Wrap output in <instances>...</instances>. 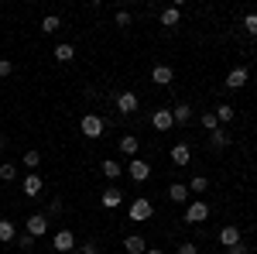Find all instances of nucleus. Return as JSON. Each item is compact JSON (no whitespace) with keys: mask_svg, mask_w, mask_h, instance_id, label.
I'll list each match as a JSON object with an SVG mask.
<instances>
[{"mask_svg":"<svg viewBox=\"0 0 257 254\" xmlns=\"http://www.w3.org/2000/svg\"><path fill=\"white\" fill-rule=\"evenodd\" d=\"M103 117L99 114H82V120H79V131H82V137H99L103 134Z\"/></svg>","mask_w":257,"mask_h":254,"instance_id":"f257e3e1","label":"nucleus"},{"mask_svg":"<svg viewBox=\"0 0 257 254\" xmlns=\"http://www.w3.org/2000/svg\"><path fill=\"white\" fill-rule=\"evenodd\" d=\"M209 216V206L202 203V199H192L189 206H185V223H202Z\"/></svg>","mask_w":257,"mask_h":254,"instance_id":"f03ea898","label":"nucleus"},{"mask_svg":"<svg viewBox=\"0 0 257 254\" xmlns=\"http://www.w3.org/2000/svg\"><path fill=\"white\" fill-rule=\"evenodd\" d=\"M127 176L134 179V182H148V179H151V165H148V161H141V158H131Z\"/></svg>","mask_w":257,"mask_h":254,"instance_id":"7ed1b4c3","label":"nucleus"},{"mask_svg":"<svg viewBox=\"0 0 257 254\" xmlns=\"http://www.w3.org/2000/svg\"><path fill=\"white\" fill-rule=\"evenodd\" d=\"M24 234H31L35 240H38V237H45V234H48V216H45V213L28 216V230H24Z\"/></svg>","mask_w":257,"mask_h":254,"instance_id":"20e7f679","label":"nucleus"},{"mask_svg":"<svg viewBox=\"0 0 257 254\" xmlns=\"http://www.w3.org/2000/svg\"><path fill=\"white\" fill-rule=\"evenodd\" d=\"M151 213H155V206H151L148 199H134V203H131V210H127V216H131L134 223H141V220H148Z\"/></svg>","mask_w":257,"mask_h":254,"instance_id":"39448f33","label":"nucleus"},{"mask_svg":"<svg viewBox=\"0 0 257 254\" xmlns=\"http://www.w3.org/2000/svg\"><path fill=\"white\" fill-rule=\"evenodd\" d=\"M151 124H155V131H165V134H168V131L175 127V117H172V110H155V114H151Z\"/></svg>","mask_w":257,"mask_h":254,"instance_id":"423d86ee","label":"nucleus"},{"mask_svg":"<svg viewBox=\"0 0 257 254\" xmlns=\"http://www.w3.org/2000/svg\"><path fill=\"white\" fill-rule=\"evenodd\" d=\"M117 110L120 114H134L138 110V93H131V90L117 93Z\"/></svg>","mask_w":257,"mask_h":254,"instance_id":"0eeeda50","label":"nucleus"},{"mask_svg":"<svg viewBox=\"0 0 257 254\" xmlns=\"http://www.w3.org/2000/svg\"><path fill=\"white\" fill-rule=\"evenodd\" d=\"M247 79H250V72H247L243 65L230 69V76H226V90H240V86H247Z\"/></svg>","mask_w":257,"mask_h":254,"instance_id":"6e6552de","label":"nucleus"},{"mask_svg":"<svg viewBox=\"0 0 257 254\" xmlns=\"http://www.w3.org/2000/svg\"><path fill=\"white\" fill-rule=\"evenodd\" d=\"M41 186H45V182H41V176H35V172H28V176H24V182H21V189L28 193V199L41 196Z\"/></svg>","mask_w":257,"mask_h":254,"instance_id":"1a4fd4ad","label":"nucleus"},{"mask_svg":"<svg viewBox=\"0 0 257 254\" xmlns=\"http://www.w3.org/2000/svg\"><path fill=\"white\" fill-rule=\"evenodd\" d=\"M219 244H223V247H233V244H240V227H233V223L219 227Z\"/></svg>","mask_w":257,"mask_h":254,"instance_id":"9d476101","label":"nucleus"},{"mask_svg":"<svg viewBox=\"0 0 257 254\" xmlns=\"http://www.w3.org/2000/svg\"><path fill=\"white\" fill-rule=\"evenodd\" d=\"M123 251H127V254H144V251H148V240H144L141 234L123 237Z\"/></svg>","mask_w":257,"mask_h":254,"instance_id":"9b49d317","label":"nucleus"},{"mask_svg":"<svg viewBox=\"0 0 257 254\" xmlns=\"http://www.w3.org/2000/svg\"><path fill=\"white\" fill-rule=\"evenodd\" d=\"M151 79H155L158 86H172L175 72H172V65H155V69H151Z\"/></svg>","mask_w":257,"mask_h":254,"instance_id":"f8f14e48","label":"nucleus"},{"mask_svg":"<svg viewBox=\"0 0 257 254\" xmlns=\"http://www.w3.org/2000/svg\"><path fill=\"white\" fill-rule=\"evenodd\" d=\"M72 247H76V234H72V230H59V234H55V251H72Z\"/></svg>","mask_w":257,"mask_h":254,"instance_id":"ddd939ff","label":"nucleus"},{"mask_svg":"<svg viewBox=\"0 0 257 254\" xmlns=\"http://www.w3.org/2000/svg\"><path fill=\"white\" fill-rule=\"evenodd\" d=\"M99 203H103V206H106V210H117L120 203H123V193H120V189H113V186H110V189H106V193L99 196Z\"/></svg>","mask_w":257,"mask_h":254,"instance_id":"4468645a","label":"nucleus"},{"mask_svg":"<svg viewBox=\"0 0 257 254\" xmlns=\"http://www.w3.org/2000/svg\"><path fill=\"white\" fill-rule=\"evenodd\" d=\"M168 199H172V203H189V186L172 182V186H168Z\"/></svg>","mask_w":257,"mask_h":254,"instance_id":"2eb2a0df","label":"nucleus"},{"mask_svg":"<svg viewBox=\"0 0 257 254\" xmlns=\"http://www.w3.org/2000/svg\"><path fill=\"white\" fill-rule=\"evenodd\" d=\"M209 148H216V151H223V148H230V134H226L223 127H216V131L209 134Z\"/></svg>","mask_w":257,"mask_h":254,"instance_id":"dca6fc26","label":"nucleus"},{"mask_svg":"<svg viewBox=\"0 0 257 254\" xmlns=\"http://www.w3.org/2000/svg\"><path fill=\"white\" fill-rule=\"evenodd\" d=\"M138 148H141V137H134V134H127V137H120V151H123V155H131V158H138Z\"/></svg>","mask_w":257,"mask_h":254,"instance_id":"f3484780","label":"nucleus"},{"mask_svg":"<svg viewBox=\"0 0 257 254\" xmlns=\"http://www.w3.org/2000/svg\"><path fill=\"white\" fill-rule=\"evenodd\" d=\"M178 21H182V11L178 7H165L161 11V28H175Z\"/></svg>","mask_w":257,"mask_h":254,"instance_id":"a211bd4d","label":"nucleus"},{"mask_svg":"<svg viewBox=\"0 0 257 254\" xmlns=\"http://www.w3.org/2000/svg\"><path fill=\"white\" fill-rule=\"evenodd\" d=\"M172 161H175V165H189V161H192L189 144H175V148H172Z\"/></svg>","mask_w":257,"mask_h":254,"instance_id":"6ab92c4d","label":"nucleus"},{"mask_svg":"<svg viewBox=\"0 0 257 254\" xmlns=\"http://www.w3.org/2000/svg\"><path fill=\"white\" fill-rule=\"evenodd\" d=\"M11 240H18V227L11 220H0V244H11Z\"/></svg>","mask_w":257,"mask_h":254,"instance_id":"aec40b11","label":"nucleus"},{"mask_svg":"<svg viewBox=\"0 0 257 254\" xmlns=\"http://www.w3.org/2000/svg\"><path fill=\"white\" fill-rule=\"evenodd\" d=\"M172 117H175V124H189L192 120V107L189 103H178V107H172Z\"/></svg>","mask_w":257,"mask_h":254,"instance_id":"412c9836","label":"nucleus"},{"mask_svg":"<svg viewBox=\"0 0 257 254\" xmlns=\"http://www.w3.org/2000/svg\"><path fill=\"white\" fill-rule=\"evenodd\" d=\"M99 168H103V176H106V179H117L120 172H123V165H120V161H113V158H106Z\"/></svg>","mask_w":257,"mask_h":254,"instance_id":"4be33fe9","label":"nucleus"},{"mask_svg":"<svg viewBox=\"0 0 257 254\" xmlns=\"http://www.w3.org/2000/svg\"><path fill=\"white\" fill-rule=\"evenodd\" d=\"M213 114H216V120H219V124H226V120H233V117H237V110H233L230 103H219V107L213 110Z\"/></svg>","mask_w":257,"mask_h":254,"instance_id":"5701e85b","label":"nucleus"},{"mask_svg":"<svg viewBox=\"0 0 257 254\" xmlns=\"http://www.w3.org/2000/svg\"><path fill=\"white\" fill-rule=\"evenodd\" d=\"M72 59H76L72 45H55V62H72Z\"/></svg>","mask_w":257,"mask_h":254,"instance_id":"b1692460","label":"nucleus"},{"mask_svg":"<svg viewBox=\"0 0 257 254\" xmlns=\"http://www.w3.org/2000/svg\"><path fill=\"white\" fill-rule=\"evenodd\" d=\"M62 28V21L55 18V14H48V18L41 21V31H45V35H55V31H59Z\"/></svg>","mask_w":257,"mask_h":254,"instance_id":"393cba45","label":"nucleus"},{"mask_svg":"<svg viewBox=\"0 0 257 254\" xmlns=\"http://www.w3.org/2000/svg\"><path fill=\"white\" fill-rule=\"evenodd\" d=\"M199 124H202V127H206L209 134H213V131L219 127V120H216V114H213V110H209V114H202V117H199Z\"/></svg>","mask_w":257,"mask_h":254,"instance_id":"a878e982","label":"nucleus"},{"mask_svg":"<svg viewBox=\"0 0 257 254\" xmlns=\"http://www.w3.org/2000/svg\"><path fill=\"white\" fill-rule=\"evenodd\" d=\"M206 189H209V179L206 176H196L192 182H189V193H206Z\"/></svg>","mask_w":257,"mask_h":254,"instance_id":"bb28decb","label":"nucleus"},{"mask_svg":"<svg viewBox=\"0 0 257 254\" xmlns=\"http://www.w3.org/2000/svg\"><path fill=\"white\" fill-rule=\"evenodd\" d=\"M0 179H4V182H14V179H18V168H14V165H0Z\"/></svg>","mask_w":257,"mask_h":254,"instance_id":"cd10ccee","label":"nucleus"},{"mask_svg":"<svg viewBox=\"0 0 257 254\" xmlns=\"http://www.w3.org/2000/svg\"><path fill=\"white\" fill-rule=\"evenodd\" d=\"M24 165H28V168H38L41 155H38V151H24Z\"/></svg>","mask_w":257,"mask_h":254,"instance_id":"c85d7f7f","label":"nucleus"},{"mask_svg":"<svg viewBox=\"0 0 257 254\" xmlns=\"http://www.w3.org/2000/svg\"><path fill=\"white\" fill-rule=\"evenodd\" d=\"M243 31H247V35H257V14H247V18H243Z\"/></svg>","mask_w":257,"mask_h":254,"instance_id":"c756f323","label":"nucleus"},{"mask_svg":"<svg viewBox=\"0 0 257 254\" xmlns=\"http://www.w3.org/2000/svg\"><path fill=\"white\" fill-rule=\"evenodd\" d=\"M131 11H117V28H131Z\"/></svg>","mask_w":257,"mask_h":254,"instance_id":"7c9ffc66","label":"nucleus"},{"mask_svg":"<svg viewBox=\"0 0 257 254\" xmlns=\"http://www.w3.org/2000/svg\"><path fill=\"white\" fill-rule=\"evenodd\" d=\"M11 72H14V62H11V59H0V79H7Z\"/></svg>","mask_w":257,"mask_h":254,"instance_id":"2f4dec72","label":"nucleus"},{"mask_svg":"<svg viewBox=\"0 0 257 254\" xmlns=\"http://www.w3.org/2000/svg\"><path fill=\"white\" fill-rule=\"evenodd\" d=\"M175 254H199V247L192 244V240H185V244H178V251Z\"/></svg>","mask_w":257,"mask_h":254,"instance_id":"473e14b6","label":"nucleus"},{"mask_svg":"<svg viewBox=\"0 0 257 254\" xmlns=\"http://www.w3.org/2000/svg\"><path fill=\"white\" fill-rule=\"evenodd\" d=\"M18 247H28V251H31V247H35V237H31V234H21L18 237Z\"/></svg>","mask_w":257,"mask_h":254,"instance_id":"72a5a7b5","label":"nucleus"},{"mask_svg":"<svg viewBox=\"0 0 257 254\" xmlns=\"http://www.w3.org/2000/svg\"><path fill=\"white\" fill-rule=\"evenodd\" d=\"M226 254H250V247L240 240V244H233V247H226Z\"/></svg>","mask_w":257,"mask_h":254,"instance_id":"f704fd0d","label":"nucleus"},{"mask_svg":"<svg viewBox=\"0 0 257 254\" xmlns=\"http://www.w3.org/2000/svg\"><path fill=\"white\" fill-rule=\"evenodd\" d=\"M79 251H82V254H99V247H96V240H86Z\"/></svg>","mask_w":257,"mask_h":254,"instance_id":"c9c22d12","label":"nucleus"},{"mask_svg":"<svg viewBox=\"0 0 257 254\" xmlns=\"http://www.w3.org/2000/svg\"><path fill=\"white\" fill-rule=\"evenodd\" d=\"M48 213H62V199H59V196H55V199L48 203Z\"/></svg>","mask_w":257,"mask_h":254,"instance_id":"e433bc0d","label":"nucleus"},{"mask_svg":"<svg viewBox=\"0 0 257 254\" xmlns=\"http://www.w3.org/2000/svg\"><path fill=\"white\" fill-rule=\"evenodd\" d=\"M144 254H165V251H158V247H148V251H144Z\"/></svg>","mask_w":257,"mask_h":254,"instance_id":"4c0bfd02","label":"nucleus"},{"mask_svg":"<svg viewBox=\"0 0 257 254\" xmlns=\"http://www.w3.org/2000/svg\"><path fill=\"white\" fill-rule=\"evenodd\" d=\"M4 144H7V137H0V151H4Z\"/></svg>","mask_w":257,"mask_h":254,"instance_id":"58836bf2","label":"nucleus"}]
</instances>
